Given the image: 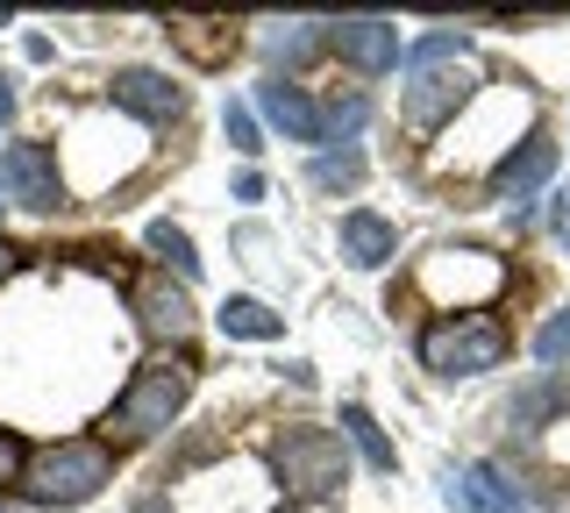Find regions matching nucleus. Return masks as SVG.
Instances as JSON below:
<instances>
[{"instance_id":"1","label":"nucleus","mask_w":570,"mask_h":513,"mask_svg":"<svg viewBox=\"0 0 570 513\" xmlns=\"http://www.w3.org/2000/svg\"><path fill=\"white\" fill-rule=\"evenodd\" d=\"M406 58V121H442V115H456L463 100H471V79H478V65H471V43L456 37V29H435V37H421V43H406L400 50Z\"/></svg>"},{"instance_id":"2","label":"nucleus","mask_w":570,"mask_h":513,"mask_svg":"<svg viewBox=\"0 0 570 513\" xmlns=\"http://www.w3.org/2000/svg\"><path fill=\"white\" fill-rule=\"evenodd\" d=\"M100 485H115V450L107 442H50V450H36L22 464V500L29 506H86Z\"/></svg>"},{"instance_id":"3","label":"nucleus","mask_w":570,"mask_h":513,"mask_svg":"<svg viewBox=\"0 0 570 513\" xmlns=\"http://www.w3.org/2000/svg\"><path fill=\"white\" fill-rule=\"evenodd\" d=\"M186 393H193V364L186 357H150L115 393V406H107V435H121V442L165 435L171 421H178V406H186Z\"/></svg>"},{"instance_id":"4","label":"nucleus","mask_w":570,"mask_h":513,"mask_svg":"<svg viewBox=\"0 0 570 513\" xmlns=\"http://www.w3.org/2000/svg\"><path fill=\"white\" fill-rule=\"evenodd\" d=\"M507 349H513V335L492 314H450V322H435L421 335V364L435 378H478V371L507 364Z\"/></svg>"},{"instance_id":"5","label":"nucleus","mask_w":570,"mask_h":513,"mask_svg":"<svg viewBox=\"0 0 570 513\" xmlns=\"http://www.w3.org/2000/svg\"><path fill=\"white\" fill-rule=\"evenodd\" d=\"M272 471H278L285 492H299V500H335V492L350 485L343 435H328V428H285L272 442Z\"/></svg>"},{"instance_id":"6","label":"nucleus","mask_w":570,"mask_h":513,"mask_svg":"<svg viewBox=\"0 0 570 513\" xmlns=\"http://www.w3.org/2000/svg\"><path fill=\"white\" fill-rule=\"evenodd\" d=\"M499 286H507V264L492 250H435L421 264V299L435 307H485Z\"/></svg>"},{"instance_id":"7","label":"nucleus","mask_w":570,"mask_h":513,"mask_svg":"<svg viewBox=\"0 0 570 513\" xmlns=\"http://www.w3.org/2000/svg\"><path fill=\"white\" fill-rule=\"evenodd\" d=\"M0 200L29 207V215H50V207L65 200V179H58L50 144H8L0 150Z\"/></svg>"},{"instance_id":"8","label":"nucleus","mask_w":570,"mask_h":513,"mask_svg":"<svg viewBox=\"0 0 570 513\" xmlns=\"http://www.w3.org/2000/svg\"><path fill=\"white\" fill-rule=\"evenodd\" d=\"M328 43L343 50V65H356V72H392L400 65V29L379 22V14H356V22H335Z\"/></svg>"},{"instance_id":"9","label":"nucleus","mask_w":570,"mask_h":513,"mask_svg":"<svg viewBox=\"0 0 570 513\" xmlns=\"http://www.w3.org/2000/svg\"><path fill=\"white\" fill-rule=\"evenodd\" d=\"M450 500L463 506V513H534L528 506V492L513 485L499 464H471V471H456L450 477Z\"/></svg>"},{"instance_id":"10","label":"nucleus","mask_w":570,"mask_h":513,"mask_svg":"<svg viewBox=\"0 0 570 513\" xmlns=\"http://www.w3.org/2000/svg\"><path fill=\"white\" fill-rule=\"evenodd\" d=\"M549 171H557V144H542V136H534V144H521V150L499 157L492 193H499L507 207H528V193H542V186H549Z\"/></svg>"},{"instance_id":"11","label":"nucleus","mask_w":570,"mask_h":513,"mask_svg":"<svg viewBox=\"0 0 570 513\" xmlns=\"http://www.w3.org/2000/svg\"><path fill=\"white\" fill-rule=\"evenodd\" d=\"M115 108H136L142 121H178L186 115V93L165 72H150V65H129V72H115Z\"/></svg>"},{"instance_id":"12","label":"nucleus","mask_w":570,"mask_h":513,"mask_svg":"<svg viewBox=\"0 0 570 513\" xmlns=\"http://www.w3.org/2000/svg\"><path fill=\"white\" fill-rule=\"evenodd\" d=\"M257 108H264V121H272V129L293 136V144H328V129H321V108L299 93V86L264 79V86H257Z\"/></svg>"},{"instance_id":"13","label":"nucleus","mask_w":570,"mask_h":513,"mask_svg":"<svg viewBox=\"0 0 570 513\" xmlns=\"http://www.w3.org/2000/svg\"><path fill=\"white\" fill-rule=\"evenodd\" d=\"M136 314H142V335H157V343H186L193 335V299L165 286V278H142L136 286Z\"/></svg>"},{"instance_id":"14","label":"nucleus","mask_w":570,"mask_h":513,"mask_svg":"<svg viewBox=\"0 0 570 513\" xmlns=\"http://www.w3.org/2000/svg\"><path fill=\"white\" fill-rule=\"evenodd\" d=\"M392 250H400V228H392L385 215H371V207L343 215V264H356V272H379Z\"/></svg>"},{"instance_id":"15","label":"nucleus","mask_w":570,"mask_h":513,"mask_svg":"<svg viewBox=\"0 0 570 513\" xmlns=\"http://www.w3.org/2000/svg\"><path fill=\"white\" fill-rule=\"evenodd\" d=\"M557 414H570V385H563V378H534V385H521V393H513L507 428H513V435H542V421H557Z\"/></svg>"},{"instance_id":"16","label":"nucleus","mask_w":570,"mask_h":513,"mask_svg":"<svg viewBox=\"0 0 570 513\" xmlns=\"http://www.w3.org/2000/svg\"><path fill=\"white\" fill-rule=\"evenodd\" d=\"M222 335H236V343H272V335H285V322L264 299H222Z\"/></svg>"},{"instance_id":"17","label":"nucleus","mask_w":570,"mask_h":513,"mask_svg":"<svg viewBox=\"0 0 570 513\" xmlns=\"http://www.w3.org/2000/svg\"><path fill=\"white\" fill-rule=\"evenodd\" d=\"M343 428H350V442H356V450H364V464L371 471H392V464H400V456H392V442H385V428H379V421H371V406H343Z\"/></svg>"},{"instance_id":"18","label":"nucleus","mask_w":570,"mask_h":513,"mask_svg":"<svg viewBox=\"0 0 570 513\" xmlns=\"http://www.w3.org/2000/svg\"><path fill=\"white\" fill-rule=\"evenodd\" d=\"M171 37L186 43L200 65H222L228 50H236V22H171Z\"/></svg>"},{"instance_id":"19","label":"nucleus","mask_w":570,"mask_h":513,"mask_svg":"<svg viewBox=\"0 0 570 513\" xmlns=\"http://www.w3.org/2000/svg\"><path fill=\"white\" fill-rule=\"evenodd\" d=\"M150 250L165 257L178 278H200V257H193V236H186L178 221H150Z\"/></svg>"},{"instance_id":"20","label":"nucleus","mask_w":570,"mask_h":513,"mask_svg":"<svg viewBox=\"0 0 570 513\" xmlns=\"http://www.w3.org/2000/svg\"><path fill=\"white\" fill-rule=\"evenodd\" d=\"M314 186L321 193H350V186H364V157H356V150H343V157H314Z\"/></svg>"},{"instance_id":"21","label":"nucleus","mask_w":570,"mask_h":513,"mask_svg":"<svg viewBox=\"0 0 570 513\" xmlns=\"http://www.w3.org/2000/svg\"><path fill=\"white\" fill-rule=\"evenodd\" d=\"M534 357H542V364H570V307H557L542 328H534Z\"/></svg>"},{"instance_id":"22","label":"nucleus","mask_w":570,"mask_h":513,"mask_svg":"<svg viewBox=\"0 0 570 513\" xmlns=\"http://www.w3.org/2000/svg\"><path fill=\"white\" fill-rule=\"evenodd\" d=\"M371 121V100L364 93H350V100H328V108H321V129L328 136H356Z\"/></svg>"},{"instance_id":"23","label":"nucleus","mask_w":570,"mask_h":513,"mask_svg":"<svg viewBox=\"0 0 570 513\" xmlns=\"http://www.w3.org/2000/svg\"><path fill=\"white\" fill-rule=\"evenodd\" d=\"M222 129H228V144H236L243 157H257L264 144H257V121H249V108H236V100H228V115H222Z\"/></svg>"},{"instance_id":"24","label":"nucleus","mask_w":570,"mask_h":513,"mask_svg":"<svg viewBox=\"0 0 570 513\" xmlns=\"http://www.w3.org/2000/svg\"><path fill=\"white\" fill-rule=\"evenodd\" d=\"M307 50H314V29H307V22H293V29H278V37H272V58H278V65H299Z\"/></svg>"},{"instance_id":"25","label":"nucleus","mask_w":570,"mask_h":513,"mask_svg":"<svg viewBox=\"0 0 570 513\" xmlns=\"http://www.w3.org/2000/svg\"><path fill=\"white\" fill-rule=\"evenodd\" d=\"M22 464H29V456H22V442L0 428V485H14V477H22Z\"/></svg>"},{"instance_id":"26","label":"nucleus","mask_w":570,"mask_h":513,"mask_svg":"<svg viewBox=\"0 0 570 513\" xmlns=\"http://www.w3.org/2000/svg\"><path fill=\"white\" fill-rule=\"evenodd\" d=\"M8 115H14V79L0 72V121H8Z\"/></svg>"},{"instance_id":"27","label":"nucleus","mask_w":570,"mask_h":513,"mask_svg":"<svg viewBox=\"0 0 570 513\" xmlns=\"http://www.w3.org/2000/svg\"><path fill=\"white\" fill-rule=\"evenodd\" d=\"M136 513H171V500H165V492H150V500H136Z\"/></svg>"},{"instance_id":"28","label":"nucleus","mask_w":570,"mask_h":513,"mask_svg":"<svg viewBox=\"0 0 570 513\" xmlns=\"http://www.w3.org/2000/svg\"><path fill=\"white\" fill-rule=\"evenodd\" d=\"M14 272V250H8V243H0V278H8Z\"/></svg>"},{"instance_id":"29","label":"nucleus","mask_w":570,"mask_h":513,"mask_svg":"<svg viewBox=\"0 0 570 513\" xmlns=\"http://www.w3.org/2000/svg\"><path fill=\"white\" fill-rule=\"evenodd\" d=\"M0 513H22V506H0Z\"/></svg>"},{"instance_id":"30","label":"nucleus","mask_w":570,"mask_h":513,"mask_svg":"<svg viewBox=\"0 0 570 513\" xmlns=\"http://www.w3.org/2000/svg\"><path fill=\"white\" fill-rule=\"evenodd\" d=\"M278 513H299V506H278Z\"/></svg>"}]
</instances>
